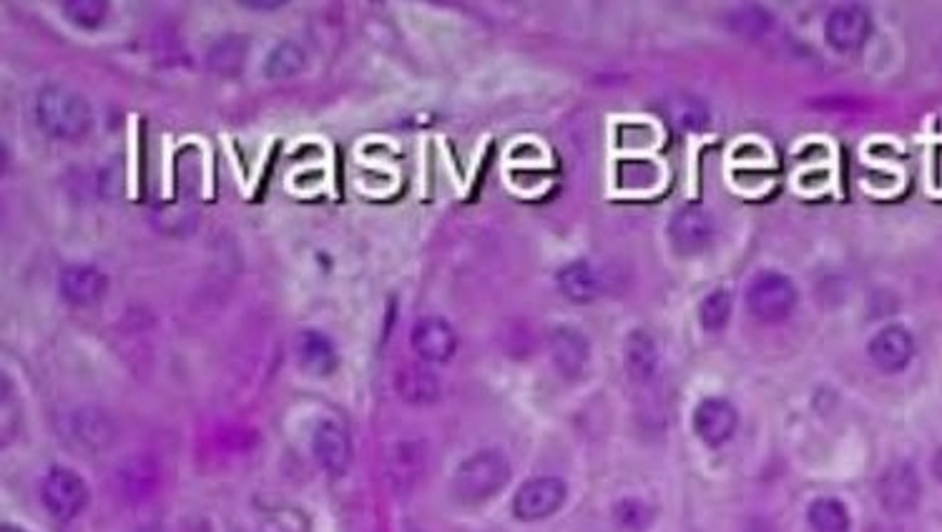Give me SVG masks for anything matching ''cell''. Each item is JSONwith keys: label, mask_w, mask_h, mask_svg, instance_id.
Segmentation results:
<instances>
[{"label": "cell", "mask_w": 942, "mask_h": 532, "mask_svg": "<svg viewBox=\"0 0 942 532\" xmlns=\"http://www.w3.org/2000/svg\"><path fill=\"white\" fill-rule=\"evenodd\" d=\"M36 124L55 141H78L93 124L91 103L74 88L43 86L36 96Z\"/></svg>", "instance_id": "cell-1"}, {"label": "cell", "mask_w": 942, "mask_h": 532, "mask_svg": "<svg viewBox=\"0 0 942 532\" xmlns=\"http://www.w3.org/2000/svg\"><path fill=\"white\" fill-rule=\"evenodd\" d=\"M511 482V463L498 449H480V453L463 459L455 470L453 493L465 505H480L495 497Z\"/></svg>", "instance_id": "cell-2"}, {"label": "cell", "mask_w": 942, "mask_h": 532, "mask_svg": "<svg viewBox=\"0 0 942 532\" xmlns=\"http://www.w3.org/2000/svg\"><path fill=\"white\" fill-rule=\"evenodd\" d=\"M796 306V287L787 274L759 271L746 287V309L767 325L787 319Z\"/></svg>", "instance_id": "cell-3"}, {"label": "cell", "mask_w": 942, "mask_h": 532, "mask_svg": "<svg viewBox=\"0 0 942 532\" xmlns=\"http://www.w3.org/2000/svg\"><path fill=\"white\" fill-rule=\"evenodd\" d=\"M40 503L53 518L74 520L88 505V485L68 467H53L40 482Z\"/></svg>", "instance_id": "cell-4"}, {"label": "cell", "mask_w": 942, "mask_h": 532, "mask_svg": "<svg viewBox=\"0 0 942 532\" xmlns=\"http://www.w3.org/2000/svg\"><path fill=\"white\" fill-rule=\"evenodd\" d=\"M568 487L558 478H533L513 497V512L523 522H538L555 515L566 503Z\"/></svg>", "instance_id": "cell-5"}, {"label": "cell", "mask_w": 942, "mask_h": 532, "mask_svg": "<svg viewBox=\"0 0 942 532\" xmlns=\"http://www.w3.org/2000/svg\"><path fill=\"white\" fill-rule=\"evenodd\" d=\"M668 239L679 254H702L712 246L716 224L702 206H681L668 221Z\"/></svg>", "instance_id": "cell-6"}, {"label": "cell", "mask_w": 942, "mask_h": 532, "mask_svg": "<svg viewBox=\"0 0 942 532\" xmlns=\"http://www.w3.org/2000/svg\"><path fill=\"white\" fill-rule=\"evenodd\" d=\"M920 478H917L915 467L907 463H895L882 472L880 482H877V497L880 505L892 515H907L913 512L917 503H920Z\"/></svg>", "instance_id": "cell-7"}, {"label": "cell", "mask_w": 942, "mask_h": 532, "mask_svg": "<svg viewBox=\"0 0 942 532\" xmlns=\"http://www.w3.org/2000/svg\"><path fill=\"white\" fill-rule=\"evenodd\" d=\"M872 36V18H869L867 8L863 5H840L829 13L825 38L827 43L840 53L857 51Z\"/></svg>", "instance_id": "cell-8"}, {"label": "cell", "mask_w": 942, "mask_h": 532, "mask_svg": "<svg viewBox=\"0 0 942 532\" xmlns=\"http://www.w3.org/2000/svg\"><path fill=\"white\" fill-rule=\"evenodd\" d=\"M691 422H694L696 438L702 440L706 447H721L734 438L739 415L731 402L721 397H706L699 402Z\"/></svg>", "instance_id": "cell-9"}, {"label": "cell", "mask_w": 942, "mask_h": 532, "mask_svg": "<svg viewBox=\"0 0 942 532\" xmlns=\"http://www.w3.org/2000/svg\"><path fill=\"white\" fill-rule=\"evenodd\" d=\"M869 359L875 362L882 372L897 375L913 362L915 357V340L909 329L903 325H890L880 329L867 346Z\"/></svg>", "instance_id": "cell-10"}, {"label": "cell", "mask_w": 942, "mask_h": 532, "mask_svg": "<svg viewBox=\"0 0 942 532\" xmlns=\"http://www.w3.org/2000/svg\"><path fill=\"white\" fill-rule=\"evenodd\" d=\"M410 342H413V350L420 354V359L438 362V365L453 359L457 350L455 329L442 317H425L417 321L413 334H410Z\"/></svg>", "instance_id": "cell-11"}, {"label": "cell", "mask_w": 942, "mask_h": 532, "mask_svg": "<svg viewBox=\"0 0 942 532\" xmlns=\"http://www.w3.org/2000/svg\"><path fill=\"white\" fill-rule=\"evenodd\" d=\"M61 296L74 306H88L103 300L109 289V279L101 269L91 264H74L61 271L59 279Z\"/></svg>", "instance_id": "cell-12"}, {"label": "cell", "mask_w": 942, "mask_h": 532, "mask_svg": "<svg viewBox=\"0 0 942 532\" xmlns=\"http://www.w3.org/2000/svg\"><path fill=\"white\" fill-rule=\"evenodd\" d=\"M314 457H317V463L325 467L329 474H344L350 467L352 459V442L350 434L344 432L342 425L332 422V419H325V422L317 425V430H314Z\"/></svg>", "instance_id": "cell-13"}, {"label": "cell", "mask_w": 942, "mask_h": 532, "mask_svg": "<svg viewBox=\"0 0 942 532\" xmlns=\"http://www.w3.org/2000/svg\"><path fill=\"white\" fill-rule=\"evenodd\" d=\"M551 357L566 377H578L589 365V340L576 327H555L549 337Z\"/></svg>", "instance_id": "cell-14"}, {"label": "cell", "mask_w": 942, "mask_h": 532, "mask_svg": "<svg viewBox=\"0 0 942 532\" xmlns=\"http://www.w3.org/2000/svg\"><path fill=\"white\" fill-rule=\"evenodd\" d=\"M297 359H300L304 372L314 377L332 375L337 365H340L332 340H329L327 334L317 332V329H304L300 334V340H297Z\"/></svg>", "instance_id": "cell-15"}, {"label": "cell", "mask_w": 942, "mask_h": 532, "mask_svg": "<svg viewBox=\"0 0 942 532\" xmlns=\"http://www.w3.org/2000/svg\"><path fill=\"white\" fill-rule=\"evenodd\" d=\"M624 365L633 382H651L658 372V346L643 329H633L624 344Z\"/></svg>", "instance_id": "cell-16"}, {"label": "cell", "mask_w": 942, "mask_h": 532, "mask_svg": "<svg viewBox=\"0 0 942 532\" xmlns=\"http://www.w3.org/2000/svg\"><path fill=\"white\" fill-rule=\"evenodd\" d=\"M555 281H558L561 294L574 304H589L601 294L599 271H595L593 266L583 259L570 262V264L563 266V269L558 271V277H555Z\"/></svg>", "instance_id": "cell-17"}, {"label": "cell", "mask_w": 942, "mask_h": 532, "mask_svg": "<svg viewBox=\"0 0 942 532\" xmlns=\"http://www.w3.org/2000/svg\"><path fill=\"white\" fill-rule=\"evenodd\" d=\"M398 394L407 405L425 407L440 397V380L423 365H405L398 372Z\"/></svg>", "instance_id": "cell-18"}, {"label": "cell", "mask_w": 942, "mask_h": 532, "mask_svg": "<svg viewBox=\"0 0 942 532\" xmlns=\"http://www.w3.org/2000/svg\"><path fill=\"white\" fill-rule=\"evenodd\" d=\"M809 528L815 532H850V510L837 497H817L807 510Z\"/></svg>", "instance_id": "cell-19"}, {"label": "cell", "mask_w": 942, "mask_h": 532, "mask_svg": "<svg viewBox=\"0 0 942 532\" xmlns=\"http://www.w3.org/2000/svg\"><path fill=\"white\" fill-rule=\"evenodd\" d=\"M666 114L681 131H704L708 126V109L696 96L676 93L666 101Z\"/></svg>", "instance_id": "cell-20"}, {"label": "cell", "mask_w": 942, "mask_h": 532, "mask_svg": "<svg viewBox=\"0 0 942 532\" xmlns=\"http://www.w3.org/2000/svg\"><path fill=\"white\" fill-rule=\"evenodd\" d=\"M307 66V53L300 43L285 40V43L275 46L264 61V76L267 78H292L304 71Z\"/></svg>", "instance_id": "cell-21"}, {"label": "cell", "mask_w": 942, "mask_h": 532, "mask_svg": "<svg viewBox=\"0 0 942 532\" xmlns=\"http://www.w3.org/2000/svg\"><path fill=\"white\" fill-rule=\"evenodd\" d=\"M247 61V38H222L212 51H209V66L216 74H241Z\"/></svg>", "instance_id": "cell-22"}, {"label": "cell", "mask_w": 942, "mask_h": 532, "mask_svg": "<svg viewBox=\"0 0 942 532\" xmlns=\"http://www.w3.org/2000/svg\"><path fill=\"white\" fill-rule=\"evenodd\" d=\"M61 8L71 26L80 30H99L109 18V3L103 0H68Z\"/></svg>", "instance_id": "cell-23"}, {"label": "cell", "mask_w": 942, "mask_h": 532, "mask_svg": "<svg viewBox=\"0 0 942 532\" xmlns=\"http://www.w3.org/2000/svg\"><path fill=\"white\" fill-rule=\"evenodd\" d=\"M729 28L734 30L737 36L759 38L764 34H769L771 15H769V11H764L762 5L737 8V11L729 15Z\"/></svg>", "instance_id": "cell-24"}, {"label": "cell", "mask_w": 942, "mask_h": 532, "mask_svg": "<svg viewBox=\"0 0 942 532\" xmlns=\"http://www.w3.org/2000/svg\"><path fill=\"white\" fill-rule=\"evenodd\" d=\"M731 319V294L727 289H716L706 296L699 306V321H702V327L706 332H721L724 327L729 325Z\"/></svg>", "instance_id": "cell-25"}, {"label": "cell", "mask_w": 942, "mask_h": 532, "mask_svg": "<svg viewBox=\"0 0 942 532\" xmlns=\"http://www.w3.org/2000/svg\"><path fill=\"white\" fill-rule=\"evenodd\" d=\"M121 480H124V490H126L124 495L147 497L151 495V490H154L156 467L151 465L147 457H136L124 467V470H121Z\"/></svg>", "instance_id": "cell-26"}, {"label": "cell", "mask_w": 942, "mask_h": 532, "mask_svg": "<svg viewBox=\"0 0 942 532\" xmlns=\"http://www.w3.org/2000/svg\"><path fill=\"white\" fill-rule=\"evenodd\" d=\"M614 515L618 525L628 532H643L651 525V520H654V510H651L646 503H641V499H633V497L621 499V503L616 505Z\"/></svg>", "instance_id": "cell-27"}, {"label": "cell", "mask_w": 942, "mask_h": 532, "mask_svg": "<svg viewBox=\"0 0 942 532\" xmlns=\"http://www.w3.org/2000/svg\"><path fill=\"white\" fill-rule=\"evenodd\" d=\"M932 474L942 482V449H938L935 457H932Z\"/></svg>", "instance_id": "cell-28"}, {"label": "cell", "mask_w": 942, "mask_h": 532, "mask_svg": "<svg viewBox=\"0 0 942 532\" xmlns=\"http://www.w3.org/2000/svg\"><path fill=\"white\" fill-rule=\"evenodd\" d=\"M746 532H775V530H771L769 522H764V520H754L752 525L746 528Z\"/></svg>", "instance_id": "cell-29"}, {"label": "cell", "mask_w": 942, "mask_h": 532, "mask_svg": "<svg viewBox=\"0 0 942 532\" xmlns=\"http://www.w3.org/2000/svg\"><path fill=\"white\" fill-rule=\"evenodd\" d=\"M241 5H247V8H272V11H277V8H281L285 3H241Z\"/></svg>", "instance_id": "cell-30"}, {"label": "cell", "mask_w": 942, "mask_h": 532, "mask_svg": "<svg viewBox=\"0 0 942 532\" xmlns=\"http://www.w3.org/2000/svg\"><path fill=\"white\" fill-rule=\"evenodd\" d=\"M0 532H26V530H21V528H13V525H3V530Z\"/></svg>", "instance_id": "cell-31"}]
</instances>
